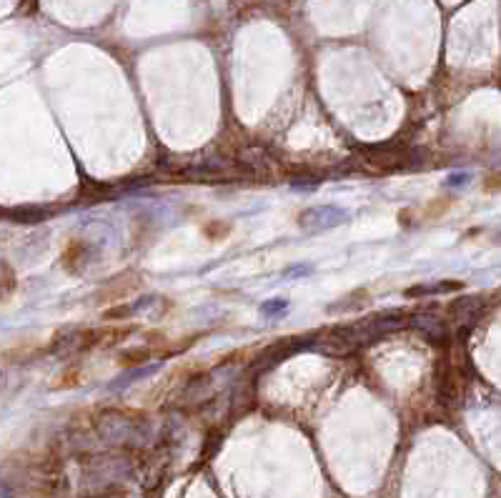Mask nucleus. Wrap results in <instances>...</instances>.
<instances>
[{"label": "nucleus", "mask_w": 501, "mask_h": 498, "mask_svg": "<svg viewBox=\"0 0 501 498\" xmlns=\"http://www.w3.org/2000/svg\"><path fill=\"white\" fill-rule=\"evenodd\" d=\"M348 211L338 208V206H314V208H306L301 215H298V225L309 233H324V230H334L338 225L348 223Z\"/></svg>", "instance_id": "f03ea898"}, {"label": "nucleus", "mask_w": 501, "mask_h": 498, "mask_svg": "<svg viewBox=\"0 0 501 498\" xmlns=\"http://www.w3.org/2000/svg\"><path fill=\"white\" fill-rule=\"evenodd\" d=\"M158 368H160L158 363H141V366H131L126 373H121L116 381H110V391L128 389V386L136 384V381H141V378H148L151 373H155Z\"/></svg>", "instance_id": "39448f33"}, {"label": "nucleus", "mask_w": 501, "mask_h": 498, "mask_svg": "<svg viewBox=\"0 0 501 498\" xmlns=\"http://www.w3.org/2000/svg\"><path fill=\"white\" fill-rule=\"evenodd\" d=\"M118 361H121V366H126V368L141 366V363H148V361H151V348H131V350H123Z\"/></svg>", "instance_id": "1a4fd4ad"}, {"label": "nucleus", "mask_w": 501, "mask_h": 498, "mask_svg": "<svg viewBox=\"0 0 501 498\" xmlns=\"http://www.w3.org/2000/svg\"><path fill=\"white\" fill-rule=\"evenodd\" d=\"M311 271H314V266L311 263H296V266H286L281 273L283 280H291V278H301V275H309Z\"/></svg>", "instance_id": "9d476101"}, {"label": "nucleus", "mask_w": 501, "mask_h": 498, "mask_svg": "<svg viewBox=\"0 0 501 498\" xmlns=\"http://www.w3.org/2000/svg\"><path fill=\"white\" fill-rule=\"evenodd\" d=\"M261 318H283L288 311V301L286 298H269V301L261 303Z\"/></svg>", "instance_id": "6e6552de"}, {"label": "nucleus", "mask_w": 501, "mask_h": 498, "mask_svg": "<svg viewBox=\"0 0 501 498\" xmlns=\"http://www.w3.org/2000/svg\"><path fill=\"white\" fill-rule=\"evenodd\" d=\"M411 326L416 331H421V336L426 340H431V343H447L449 338V328L444 324V318H439L431 311H416L411 316Z\"/></svg>", "instance_id": "7ed1b4c3"}, {"label": "nucleus", "mask_w": 501, "mask_h": 498, "mask_svg": "<svg viewBox=\"0 0 501 498\" xmlns=\"http://www.w3.org/2000/svg\"><path fill=\"white\" fill-rule=\"evenodd\" d=\"M464 283L459 280H439L431 285H411L406 290V298H419V296H434V293H447V290H461Z\"/></svg>", "instance_id": "423d86ee"}, {"label": "nucleus", "mask_w": 501, "mask_h": 498, "mask_svg": "<svg viewBox=\"0 0 501 498\" xmlns=\"http://www.w3.org/2000/svg\"><path fill=\"white\" fill-rule=\"evenodd\" d=\"M447 183L449 186H464V183H468V175H452Z\"/></svg>", "instance_id": "9b49d317"}, {"label": "nucleus", "mask_w": 501, "mask_h": 498, "mask_svg": "<svg viewBox=\"0 0 501 498\" xmlns=\"http://www.w3.org/2000/svg\"><path fill=\"white\" fill-rule=\"evenodd\" d=\"M366 301H369L366 290H356V293H351L348 298H341V301L331 303L329 311H331V313H336V311H356V308H361Z\"/></svg>", "instance_id": "0eeeda50"}, {"label": "nucleus", "mask_w": 501, "mask_h": 498, "mask_svg": "<svg viewBox=\"0 0 501 498\" xmlns=\"http://www.w3.org/2000/svg\"><path fill=\"white\" fill-rule=\"evenodd\" d=\"M141 426H143V421H138L131 413L123 411H105L98 418L100 436L105 441H110V444H131L133 438H138V433H141Z\"/></svg>", "instance_id": "f257e3e1"}, {"label": "nucleus", "mask_w": 501, "mask_h": 498, "mask_svg": "<svg viewBox=\"0 0 501 498\" xmlns=\"http://www.w3.org/2000/svg\"><path fill=\"white\" fill-rule=\"evenodd\" d=\"M484 308V298L481 296H459L456 301L449 303V316L459 318V321H474V316H479Z\"/></svg>", "instance_id": "20e7f679"}]
</instances>
